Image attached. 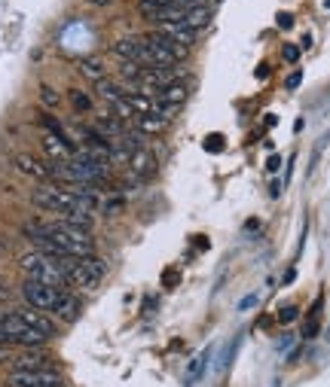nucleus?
<instances>
[{
  "instance_id": "7",
  "label": "nucleus",
  "mask_w": 330,
  "mask_h": 387,
  "mask_svg": "<svg viewBox=\"0 0 330 387\" xmlns=\"http://www.w3.org/2000/svg\"><path fill=\"white\" fill-rule=\"evenodd\" d=\"M113 52L122 58V61H132V64L138 67H153V61H150V52H147V43H144V37H122V40L113 46Z\"/></svg>"
},
{
  "instance_id": "24",
  "label": "nucleus",
  "mask_w": 330,
  "mask_h": 387,
  "mask_svg": "<svg viewBox=\"0 0 330 387\" xmlns=\"http://www.w3.org/2000/svg\"><path fill=\"white\" fill-rule=\"evenodd\" d=\"M279 165H281V159L279 156H270V162H266V171H279Z\"/></svg>"
},
{
  "instance_id": "11",
  "label": "nucleus",
  "mask_w": 330,
  "mask_h": 387,
  "mask_svg": "<svg viewBox=\"0 0 330 387\" xmlns=\"http://www.w3.org/2000/svg\"><path fill=\"white\" fill-rule=\"evenodd\" d=\"M129 168H132V177H138V180H150V177H156V156L144 146V150H138L129 156Z\"/></svg>"
},
{
  "instance_id": "17",
  "label": "nucleus",
  "mask_w": 330,
  "mask_h": 387,
  "mask_svg": "<svg viewBox=\"0 0 330 387\" xmlns=\"http://www.w3.org/2000/svg\"><path fill=\"white\" fill-rule=\"evenodd\" d=\"M71 104H74L76 113H89L92 110V98L86 95V92H80V89L71 92Z\"/></svg>"
},
{
  "instance_id": "28",
  "label": "nucleus",
  "mask_w": 330,
  "mask_h": 387,
  "mask_svg": "<svg viewBox=\"0 0 330 387\" xmlns=\"http://www.w3.org/2000/svg\"><path fill=\"white\" fill-rule=\"evenodd\" d=\"M324 3H327V6H330V0H324Z\"/></svg>"
},
{
  "instance_id": "22",
  "label": "nucleus",
  "mask_w": 330,
  "mask_h": 387,
  "mask_svg": "<svg viewBox=\"0 0 330 387\" xmlns=\"http://www.w3.org/2000/svg\"><path fill=\"white\" fill-rule=\"evenodd\" d=\"M275 22H279V28H294V15H290V12H279V19H275Z\"/></svg>"
},
{
  "instance_id": "8",
  "label": "nucleus",
  "mask_w": 330,
  "mask_h": 387,
  "mask_svg": "<svg viewBox=\"0 0 330 387\" xmlns=\"http://www.w3.org/2000/svg\"><path fill=\"white\" fill-rule=\"evenodd\" d=\"M15 317H19L22 323H28L31 329H37L43 338H56V332H58V323L52 320L49 314L37 311V308H31V305L28 308H15Z\"/></svg>"
},
{
  "instance_id": "12",
  "label": "nucleus",
  "mask_w": 330,
  "mask_h": 387,
  "mask_svg": "<svg viewBox=\"0 0 330 387\" xmlns=\"http://www.w3.org/2000/svg\"><path fill=\"white\" fill-rule=\"evenodd\" d=\"M211 19H214V10H211L208 3H202V6H190V10H183V15L178 19V25L190 28V31H199V34H202V31L211 25Z\"/></svg>"
},
{
  "instance_id": "15",
  "label": "nucleus",
  "mask_w": 330,
  "mask_h": 387,
  "mask_svg": "<svg viewBox=\"0 0 330 387\" xmlns=\"http://www.w3.org/2000/svg\"><path fill=\"white\" fill-rule=\"evenodd\" d=\"M76 67H80V74L86 76L89 83H95V86L101 80H107V71H104V64L98 58H80V64H76Z\"/></svg>"
},
{
  "instance_id": "14",
  "label": "nucleus",
  "mask_w": 330,
  "mask_h": 387,
  "mask_svg": "<svg viewBox=\"0 0 330 387\" xmlns=\"http://www.w3.org/2000/svg\"><path fill=\"white\" fill-rule=\"evenodd\" d=\"M135 131L138 135H163L165 126H168V119H163V116H156V113H147V116H135Z\"/></svg>"
},
{
  "instance_id": "4",
  "label": "nucleus",
  "mask_w": 330,
  "mask_h": 387,
  "mask_svg": "<svg viewBox=\"0 0 330 387\" xmlns=\"http://www.w3.org/2000/svg\"><path fill=\"white\" fill-rule=\"evenodd\" d=\"M0 332L6 336V345H19V347H43L49 338H43L37 329H31L28 323H22L15 311L0 314Z\"/></svg>"
},
{
  "instance_id": "27",
  "label": "nucleus",
  "mask_w": 330,
  "mask_h": 387,
  "mask_svg": "<svg viewBox=\"0 0 330 387\" xmlns=\"http://www.w3.org/2000/svg\"><path fill=\"white\" fill-rule=\"evenodd\" d=\"M89 3H95V6H110L113 0H89Z\"/></svg>"
},
{
  "instance_id": "10",
  "label": "nucleus",
  "mask_w": 330,
  "mask_h": 387,
  "mask_svg": "<svg viewBox=\"0 0 330 387\" xmlns=\"http://www.w3.org/2000/svg\"><path fill=\"white\" fill-rule=\"evenodd\" d=\"M52 314H56V323H76L83 314V299L65 290L61 299L56 302V308H52Z\"/></svg>"
},
{
  "instance_id": "16",
  "label": "nucleus",
  "mask_w": 330,
  "mask_h": 387,
  "mask_svg": "<svg viewBox=\"0 0 330 387\" xmlns=\"http://www.w3.org/2000/svg\"><path fill=\"white\" fill-rule=\"evenodd\" d=\"M95 89H98V95H101L107 104H113V101H119L122 95H126V86H119L117 80H101Z\"/></svg>"
},
{
  "instance_id": "19",
  "label": "nucleus",
  "mask_w": 330,
  "mask_h": 387,
  "mask_svg": "<svg viewBox=\"0 0 330 387\" xmlns=\"http://www.w3.org/2000/svg\"><path fill=\"white\" fill-rule=\"evenodd\" d=\"M205 150H208V153H220V150H224V135H208V137H205Z\"/></svg>"
},
{
  "instance_id": "3",
  "label": "nucleus",
  "mask_w": 330,
  "mask_h": 387,
  "mask_svg": "<svg viewBox=\"0 0 330 387\" xmlns=\"http://www.w3.org/2000/svg\"><path fill=\"white\" fill-rule=\"evenodd\" d=\"M107 275V262L98 259V257H83L76 259L67 272V287H76V290H95L98 284L104 281Z\"/></svg>"
},
{
  "instance_id": "21",
  "label": "nucleus",
  "mask_w": 330,
  "mask_h": 387,
  "mask_svg": "<svg viewBox=\"0 0 330 387\" xmlns=\"http://www.w3.org/2000/svg\"><path fill=\"white\" fill-rule=\"evenodd\" d=\"M297 58H300V46L288 43L285 46V61H288V64H297Z\"/></svg>"
},
{
  "instance_id": "25",
  "label": "nucleus",
  "mask_w": 330,
  "mask_h": 387,
  "mask_svg": "<svg viewBox=\"0 0 330 387\" xmlns=\"http://www.w3.org/2000/svg\"><path fill=\"white\" fill-rule=\"evenodd\" d=\"M163 284H165V287H174V284H178V275H174V272H168V275L163 277Z\"/></svg>"
},
{
  "instance_id": "26",
  "label": "nucleus",
  "mask_w": 330,
  "mask_h": 387,
  "mask_svg": "<svg viewBox=\"0 0 330 387\" xmlns=\"http://www.w3.org/2000/svg\"><path fill=\"white\" fill-rule=\"evenodd\" d=\"M257 76H260V80H266V76H270V67L260 64V67H257Z\"/></svg>"
},
{
  "instance_id": "18",
  "label": "nucleus",
  "mask_w": 330,
  "mask_h": 387,
  "mask_svg": "<svg viewBox=\"0 0 330 387\" xmlns=\"http://www.w3.org/2000/svg\"><path fill=\"white\" fill-rule=\"evenodd\" d=\"M40 101L46 107H58L61 104V98H58V92L52 89V86H40Z\"/></svg>"
},
{
  "instance_id": "6",
  "label": "nucleus",
  "mask_w": 330,
  "mask_h": 387,
  "mask_svg": "<svg viewBox=\"0 0 330 387\" xmlns=\"http://www.w3.org/2000/svg\"><path fill=\"white\" fill-rule=\"evenodd\" d=\"M6 387H67V381L56 369H25L6 378Z\"/></svg>"
},
{
  "instance_id": "9",
  "label": "nucleus",
  "mask_w": 330,
  "mask_h": 387,
  "mask_svg": "<svg viewBox=\"0 0 330 387\" xmlns=\"http://www.w3.org/2000/svg\"><path fill=\"white\" fill-rule=\"evenodd\" d=\"M13 165L19 168L22 174L34 177V180H40V183H49V180H52V168H49V162H40L37 156H31V153H15Z\"/></svg>"
},
{
  "instance_id": "2",
  "label": "nucleus",
  "mask_w": 330,
  "mask_h": 387,
  "mask_svg": "<svg viewBox=\"0 0 330 387\" xmlns=\"http://www.w3.org/2000/svg\"><path fill=\"white\" fill-rule=\"evenodd\" d=\"M76 259H56L43 250H31L19 259L22 272H25L28 281H40V284H49V287H67V272H71Z\"/></svg>"
},
{
  "instance_id": "13",
  "label": "nucleus",
  "mask_w": 330,
  "mask_h": 387,
  "mask_svg": "<svg viewBox=\"0 0 330 387\" xmlns=\"http://www.w3.org/2000/svg\"><path fill=\"white\" fill-rule=\"evenodd\" d=\"M187 98H190V92H187V86H183L181 80L163 86L159 89V95H156V101L159 104H165V107H181V104H187Z\"/></svg>"
},
{
  "instance_id": "5",
  "label": "nucleus",
  "mask_w": 330,
  "mask_h": 387,
  "mask_svg": "<svg viewBox=\"0 0 330 387\" xmlns=\"http://www.w3.org/2000/svg\"><path fill=\"white\" fill-rule=\"evenodd\" d=\"M61 287H49V284H40V281H28L22 284V299L28 302L31 308H37V311H52L56 308V302L61 299Z\"/></svg>"
},
{
  "instance_id": "20",
  "label": "nucleus",
  "mask_w": 330,
  "mask_h": 387,
  "mask_svg": "<svg viewBox=\"0 0 330 387\" xmlns=\"http://www.w3.org/2000/svg\"><path fill=\"white\" fill-rule=\"evenodd\" d=\"M297 314H300V311H297V305L281 308V311H279V323H290V320H297Z\"/></svg>"
},
{
  "instance_id": "23",
  "label": "nucleus",
  "mask_w": 330,
  "mask_h": 387,
  "mask_svg": "<svg viewBox=\"0 0 330 387\" xmlns=\"http://www.w3.org/2000/svg\"><path fill=\"white\" fill-rule=\"evenodd\" d=\"M300 80H303V74H300V71L290 74V76H288V89H297V86H300Z\"/></svg>"
},
{
  "instance_id": "1",
  "label": "nucleus",
  "mask_w": 330,
  "mask_h": 387,
  "mask_svg": "<svg viewBox=\"0 0 330 387\" xmlns=\"http://www.w3.org/2000/svg\"><path fill=\"white\" fill-rule=\"evenodd\" d=\"M25 235L34 241L37 250L49 253L56 259H83V257H95V241H92V232L83 226H74L67 220L58 223H28Z\"/></svg>"
}]
</instances>
